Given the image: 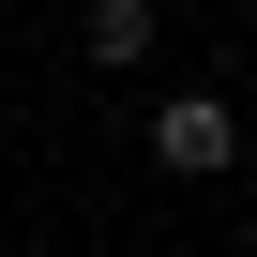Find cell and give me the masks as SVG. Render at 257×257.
Wrapping results in <instances>:
<instances>
[{"label":"cell","instance_id":"obj_1","mask_svg":"<svg viewBox=\"0 0 257 257\" xmlns=\"http://www.w3.org/2000/svg\"><path fill=\"white\" fill-rule=\"evenodd\" d=\"M152 167H167V182L242 167V106H227V91H167V106H152Z\"/></svg>","mask_w":257,"mask_h":257},{"label":"cell","instance_id":"obj_2","mask_svg":"<svg viewBox=\"0 0 257 257\" xmlns=\"http://www.w3.org/2000/svg\"><path fill=\"white\" fill-rule=\"evenodd\" d=\"M76 46L121 76V61H152V0H91V16H76Z\"/></svg>","mask_w":257,"mask_h":257}]
</instances>
